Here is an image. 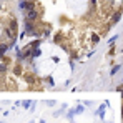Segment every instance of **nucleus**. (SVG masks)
<instances>
[{"label":"nucleus","mask_w":123,"mask_h":123,"mask_svg":"<svg viewBox=\"0 0 123 123\" xmlns=\"http://www.w3.org/2000/svg\"><path fill=\"white\" fill-rule=\"evenodd\" d=\"M40 53H42V52H40L38 48H33V52H32V58H35V57H40Z\"/></svg>","instance_id":"obj_7"},{"label":"nucleus","mask_w":123,"mask_h":123,"mask_svg":"<svg viewBox=\"0 0 123 123\" xmlns=\"http://www.w3.org/2000/svg\"><path fill=\"white\" fill-rule=\"evenodd\" d=\"M27 22H32V20H37L38 19V12L37 10H30V12H27Z\"/></svg>","instance_id":"obj_2"},{"label":"nucleus","mask_w":123,"mask_h":123,"mask_svg":"<svg viewBox=\"0 0 123 123\" xmlns=\"http://www.w3.org/2000/svg\"><path fill=\"white\" fill-rule=\"evenodd\" d=\"M75 112H77V113H82V112H83V107H80V105H78V107L75 108Z\"/></svg>","instance_id":"obj_11"},{"label":"nucleus","mask_w":123,"mask_h":123,"mask_svg":"<svg viewBox=\"0 0 123 123\" xmlns=\"http://www.w3.org/2000/svg\"><path fill=\"white\" fill-rule=\"evenodd\" d=\"M22 107L27 110V108H30L32 107V103H30V100H27V101H22Z\"/></svg>","instance_id":"obj_9"},{"label":"nucleus","mask_w":123,"mask_h":123,"mask_svg":"<svg viewBox=\"0 0 123 123\" xmlns=\"http://www.w3.org/2000/svg\"><path fill=\"white\" fill-rule=\"evenodd\" d=\"M4 33H5V37H7V38H10V40H15V38H13V28H12V27L5 28V32H4Z\"/></svg>","instance_id":"obj_3"},{"label":"nucleus","mask_w":123,"mask_h":123,"mask_svg":"<svg viewBox=\"0 0 123 123\" xmlns=\"http://www.w3.org/2000/svg\"><path fill=\"white\" fill-rule=\"evenodd\" d=\"M103 113H105V103H103V105H100V108H98V112H97V115H98L100 118H103V116H105Z\"/></svg>","instance_id":"obj_5"},{"label":"nucleus","mask_w":123,"mask_h":123,"mask_svg":"<svg viewBox=\"0 0 123 123\" xmlns=\"http://www.w3.org/2000/svg\"><path fill=\"white\" fill-rule=\"evenodd\" d=\"M20 8L25 10V12H30V10L35 8V5H33L32 2H28V0H23V2H20Z\"/></svg>","instance_id":"obj_1"},{"label":"nucleus","mask_w":123,"mask_h":123,"mask_svg":"<svg viewBox=\"0 0 123 123\" xmlns=\"http://www.w3.org/2000/svg\"><path fill=\"white\" fill-rule=\"evenodd\" d=\"M120 68H121V65H115V67L112 68V72H110V75H115V73L118 72V70H120Z\"/></svg>","instance_id":"obj_8"},{"label":"nucleus","mask_w":123,"mask_h":123,"mask_svg":"<svg viewBox=\"0 0 123 123\" xmlns=\"http://www.w3.org/2000/svg\"><path fill=\"white\" fill-rule=\"evenodd\" d=\"M120 17H121V13L118 12V13H115V17H113V23H116L118 20H120Z\"/></svg>","instance_id":"obj_10"},{"label":"nucleus","mask_w":123,"mask_h":123,"mask_svg":"<svg viewBox=\"0 0 123 123\" xmlns=\"http://www.w3.org/2000/svg\"><path fill=\"white\" fill-rule=\"evenodd\" d=\"M47 105H48V107H53L55 101H53V100H50V101H47Z\"/></svg>","instance_id":"obj_12"},{"label":"nucleus","mask_w":123,"mask_h":123,"mask_svg":"<svg viewBox=\"0 0 123 123\" xmlns=\"http://www.w3.org/2000/svg\"><path fill=\"white\" fill-rule=\"evenodd\" d=\"M10 48V45H7V43H0V57H4V53Z\"/></svg>","instance_id":"obj_4"},{"label":"nucleus","mask_w":123,"mask_h":123,"mask_svg":"<svg viewBox=\"0 0 123 123\" xmlns=\"http://www.w3.org/2000/svg\"><path fill=\"white\" fill-rule=\"evenodd\" d=\"M5 72H7V63L0 62V73H5Z\"/></svg>","instance_id":"obj_6"}]
</instances>
